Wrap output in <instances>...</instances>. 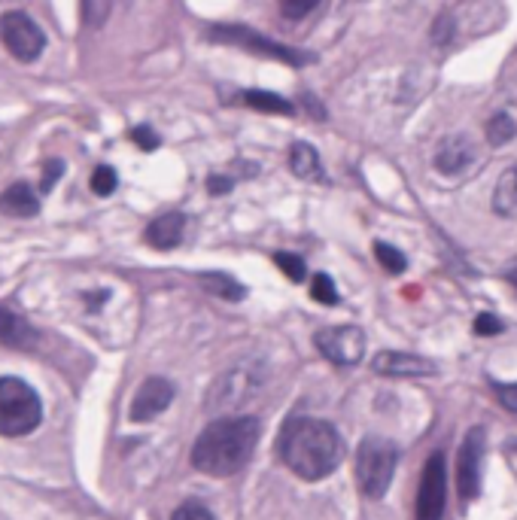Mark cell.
Instances as JSON below:
<instances>
[{
  "mask_svg": "<svg viewBox=\"0 0 517 520\" xmlns=\"http://www.w3.org/2000/svg\"><path fill=\"white\" fill-rule=\"evenodd\" d=\"M517 137V122L508 116V113H496L490 122H487V140L493 146H505Z\"/></svg>",
  "mask_w": 517,
  "mask_h": 520,
  "instance_id": "44dd1931",
  "label": "cell"
},
{
  "mask_svg": "<svg viewBox=\"0 0 517 520\" xmlns=\"http://www.w3.org/2000/svg\"><path fill=\"white\" fill-rule=\"evenodd\" d=\"M490 387L496 390V396L502 399V405L508 411H517V384H496V381H490Z\"/></svg>",
  "mask_w": 517,
  "mask_h": 520,
  "instance_id": "4dcf8cb0",
  "label": "cell"
},
{
  "mask_svg": "<svg viewBox=\"0 0 517 520\" xmlns=\"http://www.w3.org/2000/svg\"><path fill=\"white\" fill-rule=\"evenodd\" d=\"M493 210L505 219H517V165L508 168L493 189Z\"/></svg>",
  "mask_w": 517,
  "mask_h": 520,
  "instance_id": "d6986e66",
  "label": "cell"
},
{
  "mask_svg": "<svg viewBox=\"0 0 517 520\" xmlns=\"http://www.w3.org/2000/svg\"><path fill=\"white\" fill-rule=\"evenodd\" d=\"M277 451L302 481H323L344 460V438L326 420L292 417L277 438Z\"/></svg>",
  "mask_w": 517,
  "mask_h": 520,
  "instance_id": "6da1fadb",
  "label": "cell"
},
{
  "mask_svg": "<svg viewBox=\"0 0 517 520\" xmlns=\"http://www.w3.org/2000/svg\"><path fill=\"white\" fill-rule=\"evenodd\" d=\"M0 213H7L13 219H28L40 213V198L34 195V189L28 183H13L10 189H4L0 195Z\"/></svg>",
  "mask_w": 517,
  "mask_h": 520,
  "instance_id": "9a60e30c",
  "label": "cell"
},
{
  "mask_svg": "<svg viewBox=\"0 0 517 520\" xmlns=\"http://www.w3.org/2000/svg\"><path fill=\"white\" fill-rule=\"evenodd\" d=\"M375 259H378V262H381V268H387L390 274H402V271L408 268L405 253H399L393 244H384V241H378V244H375Z\"/></svg>",
  "mask_w": 517,
  "mask_h": 520,
  "instance_id": "603a6c76",
  "label": "cell"
},
{
  "mask_svg": "<svg viewBox=\"0 0 517 520\" xmlns=\"http://www.w3.org/2000/svg\"><path fill=\"white\" fill-rule=\"evenodd\" d=\"M502 277H505V280H508L511 286H517V256H514V259H511V262H508L505 268H502Z\"/></svg>",
  "mask_w": 517,
  "mask_h": 520,
  "instance_id": "836d02e7",
  "label": "cell"
},
{
  "mask_svg": "<svg viewBox=\"0 0 517 520\" xmlns=\"http://www.w3.org/2000/svg\"><path fill=\"white\" fill-rule=\"evenodd\" d=\"M131 140L140 146V150H146V153H153V150H159V134L150 128V125H137V128H131Z\"/></svg>",
  "mask_w": 517,
  "mask_h": 520,
  "instance_id": "83f0119b",
  "label": "cell"
},
{
  "mask_svg": "<svg viewBox=\"0 0 517 520\" xmlns=\"http://www.w3.org/2000/svg\"><path fill=\"white\" fill-rule=\"evenodd\" d=\"M399 451L396 444L381 438V435H368L356 448V484L365 499H384L393 475H396Z\"/></svg>",
  "mask_w": 517,
  "mask_h": 520,
  "instance_id": "3957f363",
  "label": "cell"
},
{
  "mask_svg": "<svg viewBox=\"0 0 517 520\" xmlns=\"http://www.w3.org/2000/svg\"><path fill=\"white\" fill-rule=\"evenodd\" d=\"M484 451H487V432L484 426H472L460 444V457H457V493L463 502H472L481 493Z\"/></svg>",
  "mask_w": 517,
  "mask_h": 520,
  "instance_id": "ba28073f",
  "label": "cell"
},
{
  "mask_svg": "<svg viewBox=\"0 0 517 520\" xmlns=\"http://www.w3.org/2000/svg\"><path fill=\"white\" fill-rule=\"evenodd\" d=\"M372 368L384 378H429L438 371V365L426 356L417 353H402V350H384L372 359Z\"/></svg>",
  "mask_w": 517,
  "mask_h": 520,
  "instance_id": "8fae6325",
  "label": "cell"
},
{
  "mask_svg": "<svg viewBox=\"0 0 517 520\" xmlns=\"http://www.w3.org/2000/svg\"><path fill=\"white\" fill-rule=\"evenodd\" d=\"M171 520H213V514H210V508L201 505V502H183V505L174 511Z\"/></svg>",
  "mask_w": 517,
  "mask_h": 520,
  "instance_id": "f1b7e54d",
  "label": "cell"
},
{
  "mask_svg": "<svg viewBox=\"0 0 517 520\" xmlns=\"http://www.w3.org/2000/svg\"><path fill=\"white\" fill-rule=\"evenodd\" d=\"M262 384V375H256V371L250 365H241L235 371H229L226 378H219L213 396H210V405H241L256 387Z\"/></svg>",
  "mask_w": 517,
  "mask_h": 520,
  "instance_id": "4fadbf2b",
  "label": "cell"
},
{
  "mask_svg": "<svg viewBox=\"0 0 517 520\" xmlns=\"http://www.w3.org/2000/svg\"><path fill=\"white\" fill-rule=\"evenodd\" d=\"M198 283L216 295V299H226V302H241L247 295V286H241L232 274H223V271H204L198 274Z\"/></svg>",
  "mask_w": 517,
  "mask_h": 520,
  "instance_id": "ac0fdd59",
  "label": "cell"
},
{
  "mask_svg": "<svg viewBox=\"0 0 517 520\" xmlns=\"http://www.w3.org/2000/svg\"><path fill=\"white\" fill-rule=\"evenodd\" d=\"M207 40L226 43V46H238L244 52H256L262 58H274V61H283L289 67H302V64H311L314 61V55H305V52L292 49V46H283L277 40H268L259 31L247 28V25H210L207 28Z\"/></svg>",
  "mask_w": 517,
  "mask_h": 520,
  "instance_id": "5b68a950",
  "label": "cell"
},
{
  "mask_svg": "<svg viewBox=\"0 0 517 520\" xmlns=\"http://www.w3.org/2000/svg\"><path fill=\"white\" fill-rule=\"evenodd\" d=\"M259 444V420L256 417H223L201 429L192 444V466L210 478L238 475Z\"/></svg>",
  "mask_w": 517,
  "mask_h": 520,
  "instance_id": "7a4b0ae2",
  "label": "cell"
},
{
  "mask_svg": "<svg viewBox=\"0 0 517 520\" xmlns=\"http://www.w3.org/2000/svg\"><path fill=\"white\" fill-rule=\"evenodd\" d=\"M0 40H4L7 52L22 61V64H31L43 55L46 49V34L43 28L22 10H13V13H4L0 16Z\"/></svg>",
  "mask_w": 517,
  "mask_h": 520,
  "instance_id": "8992f818",
  "label": "cell"
},
{
  "mask_svg": "<svg viewBox=\"0 0 517 520\" xmlns=\"http://www.w3.org/2000/svg\"><path fill=\"white\" fill-rule=\"evenodd\" d=\"M232 186H235V180L232 177H223V174H213L207 180V192L210 195H226V192H232Z\"/></svg>",
  "mask_w": 517,
  "mask_h": 520,
  "instance_id": "1f68e13d",
  "label": "cell"
},
{
  "mask_svg": "<svg viewBox=\"0 0 517 520\" xmlns=\"http://www.w3.org/2000/svg\"><path fill=\"white\" fill-rule=\"evenodd\" d=\"M289 168L295 177H302V180H311V183H320L326 180L323 174V162L317 156V150L311 143H292V150H289Z\"/></svg>",
  "mask_w": 517,
  "mask_h": 520,
  "instance_id": "e0dca14e",
  "label": "cell"
},
{
  "mask_svg": "<svg viewBox=\"0 0 517 520\" xmlns=\"http://www.w3.org/2000/svg\"><path fill=\"white\" fill-rule=\"evenodd\" d=\"M241 98H244L247 107H253V110H259V113H274V116H292V113H295V107H292L286 98L274 95V92H259V89H253V92H244Z\"/></svg>",
  "mask_w": 517,
  "mask_h": 520,
  "instance_id": "ffe728a7",
  "label": "cell"
},
{
  "mask_svg": "<svg viewBox=\"0 0 517 520\" xmlns=\"http://www.w3.org/2000/svg\"><path fill=\"white\" fill-rule=\"evenodd\" d=\"M317 350L335 365H356L365 356V335L356 326H329L314 335Z\"/></svg>",
  "mask_w": 517,
  "mask_h": 520,
  "instance_id": "9c48e42d",
  "label": "cell"
},
{
  "mask_svg": "<svg viewBox=\"0 0 517 520\" xmlns=\"http://www.w3.org/2000/svg\"><path fill=\"white\" fill-rule=\"evenodd\" d=\"M61 171H64V162H52V165H46V174H43V192H49L58 180H61Z\"/></svg>",
  "mask_w": 517,
  "mask_h": 520,
  "instance_id": "d6a6232c",
  "label": "cell"
},
{
  "mask_svg": "<svg viewBox=\"0 0 517 520\" xmlns=\"http://www.w3.org/2000/svg\"><path fill=\"white\" fill-rule=\"evenodd\" d=\"M183 232H186L183 213H162L146 226V244L156 250H171L183 241Z\"/></svg>",
  "mask_w": 517,
  "mask_h": 520,
  "instance_id": "5bb4252c",
  "label": "cell"
},
{
  "mask_svg": "<svg viewBox=\"0 0 517 520\" xmlns=\"http://www.w3.org/2000/svg\"><path fill=\"white\" fill-rule=\"evenodd\" d=\"M311 295H314V302L329 305V308L341 302V295H338V289H335V280H332L329 274H317V277H314V283H311Z\"/></svg>",
  "mask_w": 517,
  "mask_h": 520,
  "instance_id": "cb8c5ba5",
  "label": "cell"
},
{
  "mask_svg": "<svg viewBox=\"0 0 517 520\" xmlns=\"http://www.w3.org/2000/svg\"><path fill=\"white\" fill-rule=\"evenodd\" d=\"M274 265L292 280V283H302L308 277V268H305V259L302 256H295V253H274Z\"/></svg>",
  "mask_w": 517,
  "mask_h": 520,
  "instance_id": "7402d4cb",
  "label": "cell"
},
{
  "mask_svg": "<svg viewBox=\"0 0 517 520\" xmlns=\"http://www.w3.org/2000/svg\"><path fill=\"white\" fill-rule=\"evenodd\" d=\"M320 0H280V13L283 19H292V22H299L305 16H311L317 10Z\"/></svg>",
  "mask_w": 517,
  "mask_h": 520,
  "instance_id": "d4e9b609",
  "label": "cell"
},
{
  "mask_svg": "<svg viewBox=\"0 0 517 520\" xmlns=\"http://www.w3.org/2000/svg\"><path fill=\"white\" fill-rule=\"evenodd\" d=\"M116 186H119V177L113 168H107V165L95 168V174H92V192L95 195H113Z\"/></svg>",
  "mask_w": 517,
  "mask_h": 520,
  "instance_id": "484cf974",
  "label": "cell"
},
{
  "mask_svg": "<svg viewBox=\"0 0 517 520\" xmlns=\"http://www.w3.org/2000/svg\"><path fill=\"white\" fill-rule=\"evenodd\" d=\"M454 19H451V13H441L438 19H435V25H432V40L438 43V46H448L451 40H454Z\"/></svg>",
  "mask_w": 517,
  "mask_h": 520,
  "instance_id": "4316f807",
  "label": "cell"
},
{
  "mask_svg": "<svg viewBox=\"0 0 517 520\" xmlns=\"http://www.w3.org/2000/svg\"><path fill=\"white\" fill-rule=\"evenodd\" d=\"M475 162H478V150H475L472 137H466V134H454L448 140H441L438 153H435V168L445 177L466 174Z\"/></svg>",
  "mask_w": 517,
  "mask_h": 520,
  "instance_id": "7c38bea8",
  "label": "cell"
},
{
  "mask_svg": "<svg viewBox=\"0 0 517 520\" xmlns=\"http://www.w3.org/2000/svg\"><path fill=\"white\" fill-rule=\"evenodd\" d=\"M43 405L31 384L22 378H0V435L19 438L40 426Z\"/></svg>",
  "mask_w": 517,
  "mask_h": 520,
  "instance_id": "277c9868",
  "label": "cell"
},
{
  "mask_svg": "<svg viewBox=\"0 0 517 520\" xmlns=\"http://www.w3.org/2000/svg\"><path fill=\"white\" fill-rule=\"evenodd\" d=\"M472 329H475V335L490 338V335H499L505 326H502V320H499V317H493V314H478V317H475V323H472Z\"/></svg>",
  "mask_w": 517,
  "mask_h": 520,
  "instance_id": "f546056e",
  "label": "cell"
},
{
  "mask_svg": "<svg viewBox=\"0 0 517 520\" xmlns=\"http://www.w3.org/2000/svg\"><path fill=\"white\" fill-rule=\"evenodd\" d=\"M0 344L25 350V347H34V344H37V332H34V326H31L25 317H19L16 311L0 308Z\"/></svg>",
  "mask_w": 517,
  "mask_h": 520,
  "instance_id": "2e32d148",
  "label": "cell"
},
{
  "mask_svg": "<svg viewBox=\"0 0 517 520\" xmlns=\"http://www.w3.org/2000/svg\"><path fill=\"white\" fill-rule=\"evenodd\" d=\"M448 508V460L445 454H432L423 466L417 487V520H441Z\"/></svg>",
  "mask_w": 517,
  "mask_h": 520,
  "instance_id": "52a82bcc",
  "label": "cell"
},
{
  "mask_svg": "<svg viewBox=\"0 0 517 520\" xmlns=\"http://www.w3.org/2000/svg\"><path fill=\"white\" fill-rule=\"evenodd\" d=\"M171 402H174V384L168 378H150V381L140 384L128 414L134 423H150L159 414H165Z\"/></svg>",
  "mask_w": 517,
  "mask_h": 520,
  "instance_id": "30bf717a",
  "label": "cell"
}]
</instances>
